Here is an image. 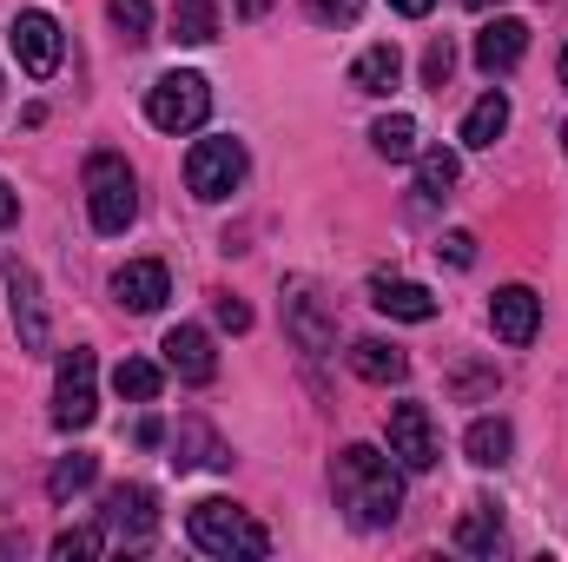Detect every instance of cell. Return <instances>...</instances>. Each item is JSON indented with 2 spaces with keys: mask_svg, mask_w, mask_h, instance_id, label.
<instances>
[{
  "mask_svg": "<svg viewBox=\"0 0 568 562\" xmlns=\"http://www.w3.org/2000/svg\"><path fill=\"white\" fill-rule=\"evenodd\" d=\"M331 490L337 510L351 516V530H390L404 516V463L377 443H351L331 463Z\"/></svg>",
  "mask_w": 568,
  "mask_h": 562,
  "instance_id": "obj_1",
  "label": "cell"
},
{
  "mask_svg": "<svg viewBox=\"0 0 568 562\" xmlns=\"http://www.w3.org/2000/svg\"><path fill=\"white\" fill-rule=\"evenodd\" d=\"M185 536L205 550V556H272V536H265V523L252 516V510H239V503H225V496H205V503H192V516H185Z\"/></svg>",
  "mask_w": 568,
  "mask_h": 562,
  "instance_id": "obj_2",
  "label": "cell"
},
{
  "mask_svg": "<svg viewBox=\"0 0 568 562\" xmlns=\"http://www.w3.org/2000/svg\"><path fill=\"white\" fill-rule=\"evenodd\" d=\"M87 219L106 239H120L140 219V179H133V165L120 152H93L87 159Z\"/></svg>",
  "mask_w": 568,
  "mask_h": 562,
  "instance_id": "obj_3",
  "label": "cell"
},
{
  "mask_svg": "<svg viewBox=\"0 0 568 562\" xmlns=\"http://www.w3.org/2000/svg\"><path fill=\"white\" fill-rule=\"evenodd\" d=\"M245 172H252V152H245V140H232V133H212V140H199L185 152V185H192V199H205V205L232 199V192L245 185Z\"/></svg>",
  "mask_w": 568,
  "mask_h": 562,
  "instance_id": "obj_4",
  "label": "cell"
},
{
  "mask_svg": "<svg viewBox=\"0 0 568 562\" xmlns=\"http://www.w3.org/2000/svg\"><path fill=\"white\" fill-rule=\"evenodd\" d=\"M205 113H212L205 73H159V80L145 87V120H152L159 133H192V127H205Z\"/></svg>",
  "mask_w": 568,
  "mask_h": 562,
  "instance_id": "obj_5",
  "label": "cell"
},
{
  "mask_svg": "<svg viewBox=\"0 0 568 562\" xmlns=\"http://www.w3.org/2000/svg\"><path fill=\"white\" fill-rule=\"evenodd\" d=\"M100 418V364L87 344L60 351V371H53V423L60 430H87Z\"/></svg>",
  "mask_w": 568,
  "mask_h": 562,
  "instance_id": "obj_6",
  "label": "cell"
},
{
  "mask_svg": "<svg viewBox=\"0 0 568 562\" xmlns=\"http://www.w3.org/2000/svg\"><path fill=\"white\" fill-rule=\"evenodd\" d=\"M100 530L113 536V543H152V530H159V496L145 490V483H113L106 496H100Z\"/></svg>",
  "mask_w": 568,
  "mask_h": 562,
  "instance_id": "obj_7",
  "label": "cell"
},
{
  "mask_svg": "<svg viewBox=\"0 0 568 562\" xmlns=\"http://www.w3.org/2000/svg\"><path fill=\"white\" fill-rule=\"evenodd\" d=\"M7 40H13V60H20V73H33V80H47V73L60 67V20H53V13H40V7H27V13H13V27H7Z\"/></svg>",
  "mask_w": 568,
  "mask_h": 562,
  "instance_id": "obj_8",
  "label": "cell"
},
{
  "mask_svg": "<svg viewBox=\"0 0 568 562\" xmlns=\"http://www.w3.org/2000/svg\"><path fill=\"white\" fill-rule=\"evenodd\" d=\"M390 456H397L404 470H436L443 436H436L429 404H397V411H390Z\"/></svg>",
  "mask_w": 568,
  "mask_h": 562,
  "instance_id": "obj_9",
  "label": "cell"
},
{
  "mask_svg": "<svg viewBox=\"0 0 568 562\" xmlns=\"http://www.w3.org/2000/svg\"><path fill=\"white\" fill-rule=\"evenodd\" d=\"M165 298H172V272H165L159 259H126V265L113 272V304H120V311H140L145 318V311H159Z\"/></svg>",
  "mask_w": 568,
  "mask_h": 562,
  "instance_id": "obj_10",
  "label": "cell"
},
{
  "mask_svg": "<svg viewBox=\"0 0 568 562\" xmlns=\"http://www.w3.org/2000/svg\"><path fill=\"white\" fill-rule=\"evenodd\" d=\"M7 298H13V331H20V351H47V304H40V279L13 259L7 265Z\"/></svg>",
  "mask_w": 568,
  "mask_h": 562,
  "instance_id": "obj_11",
  "label": "cell"
},
{
  "mask_svg": "<svg viewBox=\"0 0 568 562\" xmlns=\"http://www.w3.org/2000/svg\"><path fill=\"white\" fill-rule=\"evenodd\" d=\"M536 324H542V298H536L529 284H503V291L489 298V331H496L503 344H529Z\"/></svg>",
  "mask_w": 568,
  "mask_h": 562,
  "instance_id": "obj_12",
  "label": "cell"
},
{
  "mask_svg": "<svg viewBox=\"0 0 568 562\" xmlns=\"http://www.w3.org/2000/svg\"><path fill=\"white\" fill-rule=\"evenodd\" d=\"M159 351H165V371H179L185 384H212L219 378V351H212V338L199 324H172Z\"/></svg>",
  "mask_w": 568,
  "mask_h": 562,
  "instance_id": "obj_13",
  "label": "cell"
},
{
  "mask_svg": "<svg viewBox=\"0 0 568 562\" xmlns=\"http://www.w3.org/2000/svg\"><path fill=\"white\" fill-rule=\"evenodd\" d=\"M284 324H291V338H297V351H331L337 344V324L324 318V304L311 298V284H291V298H284Z\"/></svg>",
  "mask_w": 568,
  "mask_h": 562,
  "instance_id": "obj_14",
  "label": "cell"
},
{
  "mask_svg": "<svg viewBox=\"0 0 568 562\" xmlns=\"http://www.w3.org/2000/svg\"><path fill=\"white\" fill-rule=\"evenodd\" d=\"M523 53H529V27H523V20H509V13H503V20H489V27L476 33V67H483L489 80H496V73H509Z\"/></svg>",
  "mask_w": 568,
  "mask_h": 562,
  "instance_id": "obj_15",
  "label": "cell"
},
{
  "mask_svg": "<svg viewBox=\"0 0 568 562\" xmlns=\"http://www.w3.org/2000/svg\"><path fill=\"white\" fill-rule=\"evenodd\" d=\"M371 304L384 318H404V324H429L436 318V291L417 279H371Z\"/></svg>",
  "mask_w": 568,
  "mask_h": 562,
  "instance_id": "obj_16",
  "label": "cell"
},
{
  "mask_svg": "<svg viewBox=\"0 0 568 562\" xmlns=\"http://www.w3.org/2000/svg\"><path fill=\"white\" fill-rule=\"evenodd\" d=\"M397 80H404V53H397V40H377V47H364V53L351 60V87H357V93H377V100H384Z\"/></svg>",
  "mask_w": 568,
  "mask_h": 562,
  "instance_id": "obj_17",
  "label": "cell"
},
{
  "mask_svg": "<svg viewBox=\"0 0 568 562\" xmlns=\"http://www.w3.org/2000/svg\"><path fill=\"white\" fill-rule=\"evenodd\" d=\"M351 371H357L364 384H404V378H410V358H404L397 344H384V338H357V344H351Z\"/></svg>",
  "mask_w": 568,
  "mask_h": 562,
  "instance_id": "obj_18",
  "label": "cell"
},
{
  "mask_svg": "<svg viewBox=\"0 0 568 562\" xmlns=\"http://www.w3.org/2000/svg\"><path fill=\"white\" fill-rule=\"evenodd\" d=\"M503 133H509V93L489 87V93L463 113V145H496Z\"/></svg>",
  "mask_w": 568,
  "mask_h": 562,
  "instance_id": "obj_19",
  "label": "cell"
},
{
  "mask_svg": "<svg viewBox=\"0 0 568 562\" xmlns=\"http://www.w3.org/2000/svg\"><path fill=\"white\" fill-rule=\"evenodd\" d=\"M463 450H469V463L503 470V463H509V450H516V430H509V418H476V423H469V436H463Z\"/></svg>",
  "mask_w": 568,
  "mask_h": 562,
  "instance_id": "obj_20",
  "label": "cell"
},
{
  "mask_svg": "<svg viewBox=\"0 0 568 562\" xmlns=\"http://www.w3.org/2000/svg\"><path fill=\"white\" fill-rule=\"evenodd\" d=\"M456 550H463V556H496V550H503V516H496V503H469V510H463Z\"/></svg>",
  "mask_w": 568,
  "mask_h": 562,
  "instance_id": "obj_21",
  "label": "cell"
},
{
  "mask_svg": "<svg viewBox=\"0 0 568 562\" xmlns=\"http://www.w3.org/2000/svg\"><path fill=\"white\" fill-rule=\"evenodd\" d=\"M172 450H179V463H205V470H232V450L205 430L199 418H185L172 430Z\"/></svg>",
  "mask_w": 568,
  "mask_h": 562,
  "instance_id": "obj_22",
  "label": "cell"
},
{
  "mask_svg": "<svg viewBox=\"0 0 568 562\" xmlns=\"http://www.w3.org/2000/svg\"><path fill=\"white\" fill-rule=\"evenodd\" d=\"M417 192L424 199H449L456 192V152L449 145H417Z\"/></svg>",
  "mask_w": 568,
  "mask_h": 562,
  "instance_id": "obj_23",
  "label": "cell"
},
{
  "mask_svg": "<svg viewBox=\"0 0 568 562\" xmlns=\"http://www.w3.org/2000/svg\"><path fill=\"white\" fill-rule=\"evenodd\" d=\"M93 476H100V456L73 450V456H60V463H53V476H47V496H53V503H73V496H80Z\"/></svg>",
  "mask_w": 568,
  "mask_h": 562,
  "instance_id": "obj_24",
  "label": "cell"
},
{
  "mask_svg": "<svg viewBox=\"0 0 568 562\" xmlns=\"http://www.w3.org/2000/svg\"><path fill=\"white\" fill-rule=\"evenodd\" d=\"M172 40H185V47L219 40V7H212V0H179V7H172Z\"/></svg>",
  "mask_w": 568,
  "mask_h": 562,
  "instance_id": "obj_25",
  "label": "cell"
},
{
  "mask_svg": "<svg viewBox=\"0 0 568 562\" xmlns=\"http://www.w3.org/2000/svg\"><path fill=\"white\" fill-rule=\"evenodd\" d=\"M371 145H377L384 159H417V120H410V113H384V120L371 127Z\"/></svg>",
  "mask_w": 568,
  "mask_h": 562,
  "instance_id": "obj_26",
  "label": "cell"
},
{
  "mask_svg": "<svg viewBox=\"0 0 568 562\" xmlns=\"http://www.w3.org/2000/svg\"><path fill=\"white\" fill-rule=\"evenodd\" d=\"M159 384H165V378H159V364H152V358H126V364L113 371V391H120V398H133V404H152V398H159Z\"/></svg>",
  "mask_w": 568,
  "mask_h": 562,
  "instance_id": "obj_27",
  "label": "cell"
},
{
  "mask_svg": "<svg viewBox=\"0 0 568 562\" xmlns=\"http://www.w3.org/2000/svg\"><path fill=\"white\" fill-rule=\"evenodd\" d=\"M106 550H113V536H106V530H60V536H53V556H60V562L106 556Z\"/></svg>",
  "mask_w": 568,
  "mask_h": 562,
  "instance_id": "obj_28",
  "label": "cell"
},
{
  "mask_svg": "<svg viewBox=\"0 0 568 562\" xmlns=\"http://www.w3.org/2000/svg\"><path fill=\"white\" fill-rule=\"evenodd\" d=\"M106 13H113V27L126 40H145L152 33V0H106Z\"/></svg>",
  "mask_w": 568,
  "mask_h": 562,
  "instance_id": "obj_29",
  "label": "cell"
},
{
  "mask_svg": "<svg viewBox=\"0 0 568 562\" xmlns=\"http://www.w3.org/2000/svg\"><path fill=\"white\" fill-rule=\"evenodd\" d=\"M304 13H311L317 27H351V20L364 13V0H304Z\"/></svg>",
  "mask_w": 568,
  "mask_h": 562,
  "instance_id": "obj_30",
  "label": "cell"
},
{
  "mask_svg": "<svg viewBox=\"0 0 568 562\" xmlns=\"http://www.w3.org/2000/svg\"><path fill=\"white\" fill-rule=\"evenodd\" d=\"M449 67H456L449 40H429V53H424V87H449Z\"/></svg>",
  "mask_w": 568,
  "mask_h": 562,
  "instance_id": "obj_31",
  "label": "cell"
},
{
  "mask_svg": "<svg viewBox=\"0 0 568 562\" xmlns=\"http://www.w3.org/2000/svg\"><path fill=\"white\" fill-rule=\"evenodd\" d=\"M436 252H443L456 272H469V265H476V232H443V245H436Z\"/></svg>",
  "mask_w": 568,
  "mask_h": 562,
  "instance_id": "obj_32",
  "label": "cell"
},
{
  "mask_svg": "<svg viewBox=\"0 0 568 562\" xmlns=\"http://www.w3.org/2000/svg\"><path fill=\"white\" fill-rule=\"evenodd\" d=\"M212 311H219V324H225V331H252V304H245V298H219Z\"/></svg>",
  "mask_w": 568,
  "mask_h": 562,
  "instance_id": "obj_33",
  "label": "cell"
},
{
  "mask_svg": "<svg viewBox=\"0 0 568 562\" xmlns=\"http://www.w3.org/2000/svg\"><path fill=\"white\" fill-rule=\"evenodd\" d=\"M13 225H20V192L0 179V232H13Z\"/></svg>",
  "mask_w": 568,
  "mask_h": 562,
  "instance_id": "obj_34",
  "label": "cell"
},
{
  "mask_svg": "<svg viewBox=\"0 0 568 562\" xmlns=\"http://www.w3.org/2000/svg\"><path fill=\"white\" fill-rule=\"evenodd\" d=\"M390 7H397V13H410V20H424V13L436 7V0H390Z\"/></svg>",
  "mask_w": 568,
  "mask_h": 562,
  "instance_id": "obj_35",
  "label": "cell"
},
{
  "mask_svg": "<svg viewBox=\"0 0 568 562\" xmlns=\"http://www.w3.org/2000/svg\"><path fill=\"white\" fill-rule=\"evenodd\" d=\"M232 7H239V13H245V20H258V13H265V7H272V0H232Z\"/></svg>",
  "mask_w": 568,
  "mask_h": 562,
  "instance_id": "obj_36",
  "label": "cell"
},
{
  "mask_svg": "<svg viewBox=\"0 0 568 562\" xmlns=\"http://www.w3.org/2000/svg\"><path fill=\"white\" fill-rule=\"evenodd\" d=\"M463 7H476V13H489V7H503V0H463Z\"/></svg>",
  "mask_w": 568,
  "mask_h": 562,
  "instance_id": "obj_37",
  "label": "cell"
},
{
  "mask_svg": "<svg viewBox=\"0 0 568 562\" xmlns=\"http://www.w3.org/2000/svg\"><path fill=\"white\" fill-rule=\"evenodd\" d=\"M562 87H568V47H562Z\"/></svg>",
  "mask_w": 568,
  "mask_h": 562,
  "instance_id": "obj_38",
  "label": "cell"
},
{
  "mask_svg": "<svg viewBox=\"0 0 568 562\" xmlns=\"http://www.w3.org/2000/svg\"><path fill=\"white\" fill-rule=\"evenodd\" d=\"M562 152H568V127H562Z\"/></svg>",
  "mask_w": 568,
  "mask_h": 562,
  "instance_id": "obj_39",
  "label": "cell"
}]
</instances>
